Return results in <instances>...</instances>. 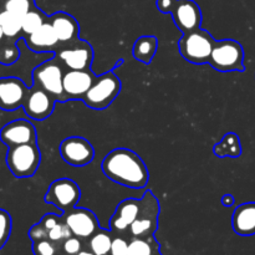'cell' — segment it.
Masks as SVG:
<instances>
[{"label": "cell", "mask_w": 255, "mask_h": 255, "mask_svg": "<svg viewBox=\"0 0 255 255\" xmlns=\"http://www.w3.org/2000/svg\"><path fill=\"white\" fill-rule=\"evenodd\" d=\"M208 64L219 72H243L246 70L243 46L233 39L216 41Z\"/></svg>", "instance_id": "8992f818"}, {"label": "cell", "mask_w": 255, "mask_h": 255, "mask_svg": "<svg viewBox=\"0 0 255 255\" xmlns=\"http://www.w3.org/2000/svg\"><path fill=\"white\" fill-rule=\"evenodd\" d=\"M20 56V50L16 44H6L0 46V64L12 65L17 61Z\"/></svg>", "instance_id": "1f68e13d"}, {"label": "cell", "mask_w": 255, "mask_h": 255, "mask_svg": "<svg viewBox=\"0 0 255 255\" xmlns=\"http://www.w3.org/2000/svg\"><path fill=\"white\" fill-rule=\"evenodd\" d=\"M96 75L91 69L66 70L64 74V94L66 100H82L94 84Z\"/></svg>", "instance_id": "2e32d148"}, {"label": "cell", "mask_w": 255, "mask_h": 255, "mask_svg": "<svg viewBox=\"0 0 255 255\" xmlns=\"http://www.w3.org/2000/svg\"><path fill=\"white\" fill-rule=\"evenodd\" d=\"M142 211L138 218L128 229V238H149L154 237L158 229L159 202L151 191H146L142 196Z\"/></svg>", "instance_id": "52a82bcc"}, {"label": "cell", "mask_w": 255, "mask_h": 255, "mask_svg": "<svg viewBox=\"0 0 255 255\" xmlns=\"http://www.w3.org/2000/svg\"><path fill=\"white\" fill-rule=\"evenodd\" d=\"M64 65L54 56L35 67L32 71V81L55 97L56 101L66 102V96L64 94Z\"/></svg>", "instance_id": "5b68a950"}, {"label": "cell", "mask_w": 255, "mask_h": 255, "mask_svg": "<svg viewBox=\"0 0 255 255\" xmlns=\"http://www.w3.org/2000/svg\"><path fill=\"white\" fill-rule=\"evenodd\" d=\"M102 172L115 183L132 189H143L149 172L143 159L128 148H116L106 154L101 164Z\"/></svg>", "instance_id": "6da1fadb"}, {"label": "cell", "mask_w": 255, "mask_h": 255, "mask_svg": "<svg viewBox=\"0 0 255 255\" xmlns=\"http://www.w3.org/2000/svg\"><path fill=\"white\" fill-rule=\"evenodd\" d=\"M61 221H62V216H59V214H55V213H47L42 217L41 221H40V224H41V226L49 232L50 229H52L55 226H57Z\"/></svg>", "instance_id": "836d02e7"}, {"label": "cell", "mask_w": 255, "mask_h": 255, "mask_svg": "<svg viewBox=\"0 0 255 255\" xmlns=\"http://www.w3.org/2000/svg\"><path fill=\"white\" fill-rule=\"evenodd\" d=\"M0 26H1L5 36L12 39L22 31L21 17L16 16L7 10H1L0 11Z\"/></svg>", "instance_id": "484cf974"}, {"label": "cell", "mask_w": 255, "mask_h": 255, "mask_svg": "<svg viewBox=\"0 0 255 255\" xmlns=\"http://www.w3.org/2000/svg\"><path fill=\"white\" fill-rule=\"evenodd\" d=\"M216 40L207 30L197 29L183 34L178 41V49L186 61L194 65L207 64L211 59Z\"/></svg>", "instance_id": "7a4b0ae2"}, {"label": "cell", "mask_w": 255, "mask_h": 255, "mask_svg": "<svg viewBox=\"0 0 255 255\" xmlns=\"http://www.w3.org/2000/svg\"><path fill=\"white\" fill-rule=\"evenodd\" d=\"M128 237L115 234L109 255H128Z\"/></svg>", "instance_id": "d6a6232c"}, {"label": "cell", "mask_w": 255, "mask_h": 255, "mask_svg": "<svg viewBox=\"0 0 255 255\" xmlns=\"http://www.w3.org/2000/svg\"><path fill=\"white\" fill-rule=\"evenodd\" d=\"M85 248V242L71 236L60 244V255H77Z\"/></svg>", "instance_id": "f546056e"}, {"label": "cell", "mask_w": 255, "mask_h": 255, "mask_svg": "<svg viewBox=\"0 0 255 255\" xmlns=\"http://www.w3.org/2000/svg\"><path fill=\"white\" fill-rule=\"evenodd\" d=\"M34 255H60V247L49 238L32 242Z\"/></svg>", "instance_id": "83f0119b"}, {"label": "cell", "mask_w": 255, "mask_h": 255, "mask_svg": "<svg viewBox=\"0 0 255 255\" xmlns=\"http://www.w3.org/2000/svg\"><path fill=\"white\" fill-rule=\"evenodd\" d=\"M0 141L7 147L36 143V129L27 120H15L0 129Z\"/></svg>", "instance_id": "e0dca14e"}, {"label": "cell", "mask_w": 255, "mask_h": 255, "mask_svg": "<svg viewBox=\"0 0 255 255\" xmlns=\"http://www.w3.org/2000/svg\"><path fill=\"white\" fill-rule=\"evenodd\" d=\"M77 255H96V254H94L91 251H90V249H87L86 247H85V248L82 249V251L80 252V253Z\"/></svg>", "instance_id": "74e56055"}, {"label": "cell", "mask_w": 255, "mask_h": 255, "mask_svg": "<svg viewBox=\"0 0 255 255\" xmlns=\"http://www.w3.org/2000/svg\"><path fill=\"white\" fill-rule=\"evenodd\" d=\"M151 255H163L161 253V251H157V252H154V253H152Z\"/></svg>", "instance_id": "ab89813d"}, {"label": "cell", "mask_w": 255, "mask_h": 255, "mask_svg": "<svg viewBox=\"0 0 255 255\" xmlns=\"http://www.w3.org/2000/svg\"><path fill=\"white\" fill-rule=\"evenodd\" d=\"M49 21V16L39 7H34L21 17V29L25 35H30L36 31L40 26Z\"/></svg>", "instance_id": "cb8c5ba5"}, {"label": "cell", "mask_w": 255, "mask_h": 255, "mask_svg": "<svg viewBox=\"0 0 255 255\" xmlns=\"http://www.w3.org/2000/svg\"><path fill=\"white\" fill-rule=\"evenodd\" d=\"M161 246L154 239V237L149 238H129L128 255H151L154 252L159 251Z\"/></svg>", "instance_id": "d4e9b609"}, {"label": "cell", "mask_w": 255, "mask_h": 255, "mask_svg": "<svg viewBox=\"0 0 255 255\" xmlns=\"http://www.w3.org/2000/svg\"><path fill=\"white\" fill-rule=\"evenodd\" d=\"M24 40L26 46L34 52H54L55 54L61 46L54 27L49 21L45 22L32 34L26 35Z\"/></svg>", "instance_id": "ac0fdd59"}, {"label": "cell", "mask_w": 255, "mask_h": 255, "mask_svg": "<svg viewBox=\"0 0 255 255\" xmlns=\"http://www.w3.org/2000/svg\"><path fill=\"white\" fill-rule=\"evenodd\" d=\"M49 22L54 27L60 45H67L80 39V24L71 14L57 11L50 15Z\"/></svg>", "instance_id": "d6986e66"}, {"label": "cell", "mask_w": 255, "mask_h": 255, "mask_svg": "<svg viewBox=\"0 0 255 255\" xmlns=\"http://www.w3.org/2000/svg\"><path fill=\"white\" fill-rule=\"evenodd\" d=\"M177 0H156V6L162 14H172Z\"/></svg>", "instance_id": "d590c367"}, {"label": "cell", "mask_w": 255, "mask_h": 255, "mask_svg": "<svg viewBox=\"0 0 255 255\" xmlns=\"http://www.w3.org/2000/svg\"><path fill=\"white\" fill-rule=\"evenodd\" d=\"M121 81L114 71H107L96 76L94 84L82 99L87 107L92 110H105L116 100L121 91Z\"/></svg>", "instance_id": "277c9868"}, {"label": "cell", "mask_w": 255, "mask_h": 255, "mask_svg": "<svg viewBox=\"0 0 255 255\" xmlns=\"http://www.w3.org/2000/svg\"><path fill=\"white\" fill-rule=\"evenodd\" d=\"M71 236H72L71 231H70V228L67 227V224L64 222V219H62V221L60 222L57 226H55L54 228L50 229V231L47 232V237H49L50 241L54 242V243H56L59 247L62 242H65L67 238H69V237H71Z\"/></svg>", "instance_id": "4dcf8cb0"}, {"label": "cell", "mask_w": 255, "mask_h": 255, "mask_svg": "<svg viewBox=\"0 0 255 255\" xmlns=\"http://www.w3.org/2000/svg\"><path fill=\"white\" fill-rule=\"evenodd\" d=\"M81 198L79 184L70 178H59L52 182L45 194V202L56 207L65 213L75 208Z\"/></svg>", "instance_id": "ba28073f"}, {"label": "cell", "mask_w": 255, "mask_h": 255, "mask_svg": "<svg viewBox=\"0 0 255 255\" xmlns=\"http://www.w3.org/2000/svg\"><path fill=\"white\" fill-rule=\"evenodd\" d=\"M2 7H4V10L12 12L16 16L22 17L30 10L36 7V5H35L34 0H4Z\"/></svg>", "instance_id": "4316f807"}, {"label": "cell", "mask_w": 255, "mask_h": 255, "mask_svg": "<svg viewBox=\"0 0 255 255\" xmlns=\"http://www.w3.org/2000/svg\"><path fill=\"white\" fill-rule=\"evenodd\" d=\"M234 203H236V201H234V197L232 196V194L227 193L222 197V204H223L224 207H227V208L234 206Z\"/></svg>", "instance_id": "8d00e7d4"}, {"label": "cell", "mask_w": 255, "mask_h": 255, "mask_svg": "<svg viewBox=\"0 0 255 255\" xmlns=\"http://www.w3.org/2000/svg\"><path fill=\"white\" fill-rule=\"evenodd\" d=\"M55 102H56L55 97L47 94L37 85L32 84V87H30L29 92H27L22 109L30 119L36 120V121H44V120L49 119L54 112Z\"/></svg>", "instance_id": "7c38bea8"}, {"label": "cell", "mask_w": 255, "mask_h": 255, "mask_svg": "<svg viewBox=\"0 0 255 255\" xmlns=\"http://www.w3.org/2000/svg\"><path fill=\"white\" fill-rule=\"evenodd\" d=\"M142 211V199L128 198L120 202L110 219V229L116 236L128 237L131 224L138 218Z\"/></svg>", "instance_id": "4fadbf2b"}, {"label": "cell", "mask_w": 255, "mask_h": 255, "mask_svg": "<svg viewBox=\"0 0 255 255\" xmlns=\"http://www.w3.org/2000/svg\"><path fill=\"white\" fill-rule=\"evenodd\" d=\"M55 57L67 70H87L91 69L94 61V49L91 44L85 40H76L67 45H61Z\"/></svg>", "instance_id": "9c48e42d"}, {"label": "cell", "mask_w": 255, "mask_h": 255, "mask_svg": "<svg viewBox=\"0 0 255 255\" xmlns=\"http://www.w3.org/2000/svg\"><path fill=\"white\" fill-rule=\"evenodd\" d=\"M157 47H158V40L154 35H143L134 41L132 54L137 61L148 65L156 55Z\"/></svg>", "instance_id": "44dd1931"}, {"label": "cell", "mask_w": 255, "mask_h": 255, "mask_svg": "<svg viewBox=\"0 0 255 255\" xmlns=\"http://www.w3.org/2000/svg\"><path fill=\"white\" fill-rule=\"evenodd\" d=\"M232 227L234 233L241 237L255 234V202L239 204L232 216Z\"/></svg>", "instance_id": "ffe728a7"}, {"label": "cell", "mask_w": 255, "mask_h": 255, "mask_svg": "<svg viewBox=\"0 0 255 255\" xmlns=\"http://www.w3.org/2000/svg\"><path fill=\"white\" fill-rule=\"evenodd\" d=\"M12 221L11 216L6 211L0 208V249L5 247L11 234Z\"/></svg>", "instance_id": "f1b7e54d"}, {"label": "cell", "mask_w": 255, "mask_h": 255, "mask_svg": "<svg viewBox=\"0 0 255 255\" xmlns=\"http://www.w3.org/2000/svg\"><path fill=\"white\" fill-rule=\"evenodd\" d=\"M27 234H29V238L31 239V242L49 238V237H47V231L40 224V222L39 223L34 224V226L29 229V233Z\"/></svg>", "instance_id": "e575fe53"}, {"label": "cell", "mask_w": 255, "mask_h": 255, "mask_svg": "<svg viewBox=\"0 0 255 255\" xmlns=\"http://www.w3.org/2000/svg\"><path fill=\"white\" fill-rule=\"evenodd\" d=\"M62 219L71 231L72 236L77 237L81 241L86 242L91 236H94L101 227L99 219L92 211L87 208H75L62 213Z\"/></svg>", "instance_id": "30bf717a"}, {"label": "cell", "mask_w": 255, "mask_h": 255, "mask_svg": "<svg viewBox=\"0 0 255 255\" xmlns=\"http://www.w3.org/2000/svg\"><path fill=\"white\" fill-rule=\"evenodd\" d=\"M115 234L111 229L100 228L94 236L85 242V247L96 255H109Z\"/></svg>", "instance_id": "7402d4cb"}, {"label": "cell", "mask_w": 255, "mask_h": 255, "mask_svg": "<svg viewBox=\"0 0 255 255\" xmlns=\"http://www.w3.org/2000/svg\"><path fill=\"white\" fill-rule=\"evenodd\" d=\"M171 15L176 26L183 34L201 29L203 16L201 7L194 0H177Z\"/></svg>", "instance_id": "9a60e30c"}, {"label": "cell", "mask_w": 255, "mask_h": 255, "mask_svg": "<svg viewBox=\"0 0 255 255\" xmlns=\"http://www.w3.org/2000/svg\"><path fill=\"white\" fill-rule=\"evenodd\" d=\"M213 152L219 158H226V157L238 158L242 154V143L238 134L233 133V132L227 133L222 138V141L214 146Z\"/></svg>", "instance_id": "603a6c76"}, {"label": "cell", "mask_w": 255, "mask_h": 255, "mask_svg": "<svg viewBox=\"0 0 255 255\" xmlns=\"http://www.w3.org/2000/svg\"><path fill=\"white\" fill-rule=\"evenodd\" d=\"M41 162V152L36 143H25L9 147L6 166L16 178H30L36 173Z\"/></svg>", "instance_id": "3957f363"}, {"label": "cell", "mask_w": 255, "mask_h": 255, "mask_svg": "<svg viewBox=\"0 0 255 255\" xmlns=\"http://www.w3.org/2000/svg\"><path fill=\"white\" fill-rule=\"evenodd\" d=\"M4 31H2V29H1V26H0V41H1L2 39H4Z\"/></svg>", "instance_id": "f35d334b"}, {"label": "cell", "mask_w": 255, "mask_h": 255, "mask_svg": "<svg viewBox=\"0 0 255 255\" xmlns=\"http://www.w3.org/2000/svg\"><path fill=\"white\" fill-rule=\"evenodd\" d=\"M29 87L19 77H0V109L15 111L24 105Z\"/></svg>", "instance_id": "5bb4252c"}, {"label": "cell", "mask_w": 255, "mask_h": 255, "mask_svg": "<svg viewBox=\"0 0 255 255\" xmlns=\"http://www.w3.org/2000/svg\"><path fill=\"white\" fill-rule=\"evenodd\" d=\"M60 154L67 164L72 167H84L95 158V149L91 142L80 136H71L60 143Z\"/></svg>", "instance_id": "8fae6325"}]
</instances>
